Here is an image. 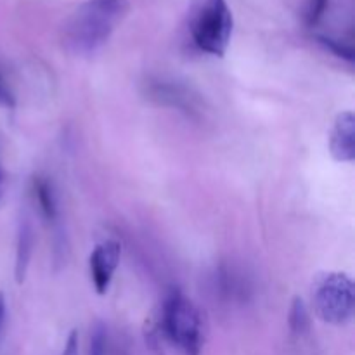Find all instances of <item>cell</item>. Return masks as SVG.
<instances>
[{"instance_id": "6da1fadb", "label": "cell", "mask_w": 355, "mask_h": 355, "mask_svg": "<svg viewBox=\"0 0 355 355\" xmlns=\"http://www.w3.org/2000/svg\"><path fill=\"white\" fill-rule=\"evenodd\" d=\"M146 340L158 355H200L203 322L189 297L172 290L146 331Z\"/></svg>"}, {"instance_id": "7a4b0ae2", "label": "cell", "mask_w": 355, "mask_h": 355, "mask_svg": "<svg viewBox=\"0 0 355 355\" xmlns=\"http://www.w3.org/2000/svg\"><path fill=\"white\" fill-rule=\"evenodd\" d=\"M128 7V0H87L64 24V47L76 55L99 51L127 16Z\"/></svg>"}, {"instance_id": "3957f363", "label": "cell", "mask_w": 355, "mask_h": 355, "mask_svg": "<svg viewBox=\"0 0 355 355\" xmlns=\"http://www.w3.org/2000/svg\"><path fill=\"white\" fill-rule=\"evenodd\" d=\"M189 31L200 51L224 55L232 35V12L225 0H191Z\"/></svg>"}, {"instance_id": "277c9868", "label": "cell", "mask_w": 355, "mask_h": 355, "mask_svg": "<svg viewBox=\"0 0 355 355\" xmlns=\"http://www.w3.org/2000/svg\"><path fill=\"white\" fill-rule=\"evenodd\" d=\"M314 309L321 321L345 324L354 315V283L347 274L329 272L318 281Z\"/></svg>"}, {"instance_id": "5b68a950", "label": "cell", "mask_w": 355, "mask_h": 355, "mask_svg": "<svg viewBox=\"0 0 355 355\" xmlns=\"http://www.w3.org/2000/svg\"><path fill=\"white\" fill-rule=\"evenodd\" d=\"M121 257V245L118 241H104L94 248L90 255V279L99 295H104L113 281Z\"/></svg>"}, {"instance_id": "8992f818", "label": "cell", "mask_w": 355, "mask_h": 355, "mask_svg": "<svg viewBox=\"0 0 355 355\" xmlns=\"http://www.w3.org/2000/svg\"><path fill=\"white\" fill-rule=\"evenodd\" d=\"M329 151L336 162L349 163L355 158V116L352 111H343L336 116L329 139Z\"/></svg>"}, {"instance_id": "52a82bcc", "label": "cell", "mask_w": 355, "mask_h": 355, "mask_svg": "<svg viewBox=\"0 0 355 355\" xmlns=\"http://www.w3.org/2000/svg\"><path fill=\"white\" fill-rule=\"evenodd\" d=\"M148 94L151 99L158 101L159 104L177 107L180 111H186L187 114H193L194 111H198L196 97L191 94V90L175 82H163V80L151 82Z\"/></svg>"}, {"instance_id": "ba28073f", "label": "cell", "mask_w": 355, "mask_h": 355, "mask_svg": "<svg viewBox=\"0 0 355 355\" xmlns=\"http://www.w3.org/2000/svg\"><path fill=\"white\" fill-rule=\"evenodd\" d=\"M31 253H33V231L28 220H23L17 232V248H16V274L17 283H23L26 277L28 267H30Z\"/></svg>"}, {"instance_id": "9c48e42d", "label": "cell", "mask_w": 355, "mask_h": 355, "mask_svg": "<svg viewBox=\"0 0 355 355\" xmlns=\"http://www.w3.org/2000/svg\"><path fill=\"white\" fill-rule=\"evenodd\" d=\"M33 189L37 203L40 207V211L47 220H54L58 217V201H55V194L52 191V186L49 180L44 177H37L33 180Z\"/></svg>"}, {"instance_id": "30bf717a", "label": "cell", "mask_w": 355, "mask_h": 355, "mask_svg": "<svg viewBox=\"0 0 355 355\" xmlns=\"http://www.w3.org/2000/svg\"><path fill=\"white\" fill-rule=\"evenodd\" d=\"M290 328L295 335H304V333L309 331V312L307 307H305L304 300L300 297L293 298V304H291L290 309Z\"/></svg>"}, {"instance_id": "8fae6325", "label": "cell", "mask_w": 355, "mask_h": 355, "mask_svg": "<svg viewBox=\"0 0 355 355\" xmlns=\"http://www.w3.org/2000/svg\"><path fill=\"white\" fill-rule=\"evenodd\" d=\"M328 2L329 0H307V6H305V21H307L309 26H315L321 21L326 9H328Z\"/></svg>"}, {"instance_id": "7c38bea8", "label": "cell", "mask_w": 355, "mask_h": 355, "mask_svg": "<svg viewBox=\"0 0 355 355\" xmlns=\"http://www.w3.org/2000/svg\"><path fill=\"white\" fill-rule=\"evenodd\" d=\"M106 343V329L103 324H97L90 335V349L89 355H107Z\"/></svg>"}, {"instance_id": "4fadbf2b", "label": "cell", "mask_w": 355, "mask_h": 355, "mask_svg": "<svg viewBox=\"0 0 355 355\" xmlns=\"http://www.w3.org/2000/svg\"><path fill=\"white\" fill-rule=\"evenodd\" d=\"M319 40L322 42V45H324L326 49H329L331 52H335V54L340 55V58H345V59H349V61H352V59H354V52H352V49H350V47H345V45L338 44V42L331 40V38L321 37Z\"/></svg>"}, {"instance_id": "5bb4252c", "label": "cell", "mask_w": 355, "mask_h": 355, "mask_svg": "<svg viewBox=\"0 0 355 355\" xmlns=\"http://www.w3.org/2000/svg\"><path fill=\"white\" fill-rule=\"evenodd\" d=\"M14 104H16V101H14L12 92H10L9 85H7V82L3 80V76L0 75V106L14 107Z\"/></svg>"}, {"instance_id": "9a60e30c", "label": "cell", "mask_w": 355, "mask_h": 355, "mask_svg": "<svg viewBox=\"0 0 355 355\" xmlns=\"http://www.w3.org/2000/svg\"><path fill=\"white\" fill-rule=\"evenodd\" d=\"M61 355H78V333L76 331L69 333Z\"/></svg>"}, {"instance_id": "2e32d148", "label": "cell", "mask_w": 355, "mask_h": 355, "mask_svg": "<svg viewBox=\"0 0 355 355\" xmlns=\"http://www.w3.org/2000/svg\"><path fill=\"white\" fill-rule=\"evenodd\" d=\"M6 318H7V305H6V297L0 291V335L3 331V326H6Z\"/></svg>"}, {"instance_id": "e0dca14e", "label": "cell", "mask_w": 355, "mask_h": 355, "mask_svg": "<svg viewBox=\"0 0 355 355\" xmlns=\"http://www.w3.org/2000/svg\"><path fill=\"white\" fill-rule=\"evenodd\" d=\"M2 191H3V172L2 168H0V194H2Z\"/></svg>"}]
</instances>
